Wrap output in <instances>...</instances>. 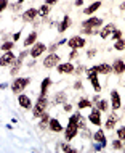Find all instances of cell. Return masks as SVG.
<instances>
[{
	"instance_id": "cell-25",
	"label": "cell",
	"mask_w": 125,
	"mask_h": 153,
	"mask_svg": "<svg viewBox=\"0 0 125 153\" xmlns=\"http://www.w3.org/2000/svg\"><path fill=\"white\" fill-rule=\"evenodd\" d=\"M79 118H80V113H74L72 116H69L68 124L69 126H77L79 127Z\"/></svg>"
},
{
	"instance_id": "cell-27",
	"label": "cell",
	"mask_w": 125,
	"mask_h": 153,
	"mask_svg": "<svg viewBox=\"0 0 125 153\" xmlns=\"http://www.w3.org/2000/svg\"><path fill=\"white\" fill-rule=\"evenodd\" d=\"M35 39H37V32H31V34L26 37V40H24V45H32L35 42Z\"/></svg>"
},
{
	"instance_id": "cell-50",
	"label": "cell",
	"mask_w": 125,
	"mask_h": 153,
	"mask_svg": "<svg viewBox=\"0 0 125 153\" xmlns=\"http://www.w3.org/2000/svg\"><path fill=\"white\" fill-rule=\"evenodd\" d=\"M19 36H21V32H16V34H13V40H18Z\"/></svg>"
},
{
	"instance_id": "cell-39",
	"label": "cell",
	"mask_w": 125,
	"mask_h": 153,
	"mask_svg": "<svg viewBox=\"0 0 125 153\" xmlns=\"http://www.w3.org/2000/svg\"><path fill=\"white\" fill-rule=\"evenodd\" d=\"M87 127V123H85V119H83V116L80 114V118H79V129H85Z\"/></svg>"
},
{
	"instance_id": "cell-46",
	"label": "cell",
	"mask_w": 125,
	"mask_h": 153,
	"mask_svg": "<svg viewBox=\"0 0 125 153\" xmlns=\"http://www.w3.org/2000/svg\"><path fill=\"white\" fill-rule=\"evenodd\" d=\"M56 2H58V0H45V3H47V5H55Z\"/></svg>"
},
{
	"instance_id": "cell-32",
	"label": "cell",
	"mask_w": 125,
	"mask_h": 153,
	"mask_svg": "<svg viewBox=\"0 0 125 153\" xmlns=\"http://www.w3.org/2000/svg\"><path fill=\"white\" fill-rule=\"evenodd\" d=\"M90 82H91V85H93V89H95V92H99L101 90V84L98 82V77H93V79H90Z\"/></svg>"
},
{
	"instance_id": "cell-38",
	"label": "cell",
	"mask_w": 125,
	"mask_h": 153,
	"mask_svg": "<svg viewBox=\"0 0 125 153\" xmlns=\"http://www.w3.org/2000/svg\"><path fill=\"white\" fill-rule=\"evenodd\" d=\"M117 135H119V139L125 140V126H122L120 129H117Z\"/></svg>"
},
{
	"instance_id": "cell-22",
	"label": "cell",
	"mask_w": 125,
	"mask_h": 153,
	"mask_svg": "<svg viewBox=\"0 0 125 153\" xmlns=\"http://www.w3.org/2000/svg\"><path fill=\"white\" fill-rule=\"evenodd\" d=\"M99 7H101V2H99V0H98V2H93L90 7L85 8V11H83V13H85V15H91V13H95Z\"/></svg>"
},
{
	"instance_id": "cell-48",
	"label": "cell",
	"mask_w": 125,
	"mask_h": 153,
	"mask_svg": "<svg viewBox=\"0 0 125 153\" xmlns=\"http://www.w3.org/2000/svg\"><path fill=\"white\" fill-rule=\"evenodd\" d=\"M99 100H101V98H99L98 95H95V97H93V103H95V105H96V103H98Z\"/></svg>"
},
{
	"instance_id": "cell-24",
	"label": "cell",
	"mask_w": 125,
	"mask_h": 153,
	"mask_svg": "<svg viewBox=\"0 0 125 153\" xmlns=\"http://www.w3.org/2000/svg\"><path fill=\"white\" fill-rule=\"evenodd\" d=\"M58 150H61V152H69V153H74V152H76V148H72L71 145H68L66 142H60V143H58Z\"/></svg>"
},
{
	"instance_id": "cell-26",
	"label": "cell",
	"mask_w": 125,
	"mask_h": 153,
	"mask_svg": "<svg viewBox=\"0 0 125 153\" xmlns=\"http://www.w3.org/2000/svg\"><path fill=\"white\" fill-rule=\"evenodd\" d=\"M40 118H42V121H40V124H39V127H40V129H43V127L47 126V123H50V114L45 111V113H42Z\"/></svg>"
},
{
	"instance_id": "cell-28",
	"label": "cell",
	"mask_w": 125,
	"mask_h": 153,
	"mask_svg": "<svg viewBox=\"0 0 125 153\" xmlns=\"http://www.w3.org/2000/svg\"><path fill=\"white\" fill-rule=\"evenodd\" d=\"M50 13V5H47V3H45V5H42L40 8H39V16H47Z\"/></svg>"
},
{
	"instance_id": "cell-31",
	"label": "cell",
	"mask_w": 125,
	"mask_h": 153,
	"mask_svg": "<svg viewBox=\"0 0 125 153\" xmlns=\"http://www.w3.org/2000/svg\"><path fill=\"white\" fill-rule=\"evenodd\" d=\"M114 48H115V50H125V39H119V40H115Z\"/></svg>"
},
{
	"instance_id": "cell-3",
	"label": "cell",
	"mask_w": 125,
	"mask_h": 153,
	"mask_svg": "<svg viewBox=\"0 0 125 153\" xmlns=\"http://www.w3.org/2000/svg\"><path fill=\"white\" fill-rule=\"evenodd\" d=\"M58 65H60V55H56V53H50V55H47V58L43 60L45 68H55Z\"/></svg>"
},
{
	"instance_id": "cell-47",
	"label": "cell",
	"mask_w": 125,
	"mask_h": 153,
	"mask_svg": "<svg viewBox=\"0 0 125 153\" xmlns=\"http://www.w3.org/2000/svg\"><path fill=\"white\" fill-rule=\"evenodd\" d=\"M71 110H72V106L69 103H64V111H71Z\"/></svg>"
},
{
	"instance_id": "cell-14",
	"label": "cell",
	"mask_w": 125,
	"mask_h": 153,
	"mask_svg": "<svg viewBox=\"0 0 125 153\" xmlns=\"http://www.w3.org/2000/svg\"><path fill=\"white\" fill-rule=\"evenodd\" d=\"M15 65V55L11 52H5L2 56V66H11Z\"/></svg>"
},
{
	"instance_id": "cell-23",
	"label": "cell",
	"mask_w": 125,
	"mask_h": 153,
	"mask_svg": "<svg viewBox=\"0 0 125 153\" xmlns=\"http://www.w3.org/2000/svg\"><path fill=\"white\" fill-rule=\"evenodd\" d=\"M66 98H68V97H66L64 92H58V94L55 95V103H56V105H64V103H66Z\"/></svg>"
},
{
	"instance_id": "cell-2",
	"label": "cell",
	"mask_w": 125,
	"mask_h": 153,
	"mask_svg": "<svg viewBox=\"0 0 125 153\" xmlns=\"http://www.w3.org/2000/svg\"><path fill=\"white\" fill-rule=\"evenodd\" d=\"M29 82H31L29 77H16V79L13 81V84H11V90H13V94L19 95L29 85Z\"/></svg>"
},
{
	"instance_id": "cell-9",
	"label": "cell",
	"mask_w": 125,
	"mask_h": 153,
	"mask_svg": "<svg viewBox=\"0 0 125 153\" xmlns=\"http://www.w3.org/2000/svg\"><path fill=\"white\" fill-rule=\"evenodd\" d=\"M120 95L117 90H111V105H112V108L114 110H119L120 108Z\"/></svg>"
},
{
	"instance_id": "cell-18",
	"label": "cell",
	"mask_w": 125,
	"mask_h": 153,
	"mask_svg": "<svg viewBox=\"0 0 125 153\" xmlns=\"http://www.w3.org/2000/svg\"><path fill=\"white\" fill-rule=\"evenodd\" d=\"M93 139H95V142H99L103 147L107 145V140H106V137H104V132H103L101 129H98L96 132H95V134H93Z\"/></svg>"
},
{
	"instance_id": "cell-42",
	"label": "cell",
	"mask_w": 125,
	"mask_h": 153,
	"mask_svg": "<svg viewBox=\"0 0 125 153\" xmlns=\"http://www.w3.org/2000/svg\"><path fill=\"white\" fill-rule=\"evenodd\" d=\"M87 55H88V58H93V56L96 55V50H93V48H91V50H88V53H87Z\"/></svg>"
},
{
	"instance_id": "cell-40",
	"label": "cell",
	"mask_w": 125,
	"mask_h": 153,
	"mask_svg": "<svg viewBox=\"0 0 125 153\" xmlns=\"http://www.w3.org/2000/svg\"><path fill=\"white\" fill-rule=\"evenodd\" d=\"M82 135H83V139H85V137H87V139H90V137H91L90 131L87 129V127H85V129H82Z\"/></svg>"
},
{
	"instance_id": "cell-34",
	"label": "cell",
	"mask_w": 125,
	"mask_h": 153,
	"mask_svg": "<svg viewBox=\"0 0 125 153\" xmlns=\"http://www.w3.org/2000/svg\"><path fill=\"white\" fill-rule=\"evenodd\" d=\"M112 148H114V150H120V148H124L122 139H119V140H112Z\"/></svg>"
},
{
	"instance_id": "cell-37",
	"label": "cell",
	"mask_w": 125,
	"mask_h": 153,
	"mask_svg": "<svg viewBox=\"0 0 125 153\" xmlns=\"http://www.w3.org/2000/svg\"><path fill=\"white\" fill-rule=\"evenodd\" d=\"M11 48H13V42H5V44L2 45V50L3 52H10Z\"/></svg>"
},
{
	"instance_id": "cell-21",
	"label": "cell",
	"mask_w": 125,
	"mask_h": 153,
	"mask_svg": "<svg viewBox=\"0 0 125 153\" xmlns=\"http://www.w3.org/2000/svg\"><path fill=\"white\" fill-rule=\"evenodd\" d=\"M69 24H71V18L66 15L64 18H62V21L60 23V26H58V31H60V32H64V31L69 27Z\"/></svg>"
},
{
	"instance_id": "cell-49",
	"label": "cell",
	"mask_w": 125,
	"mask_h": 153,
	"mask_svg": "<svg viewBox=\"0 0 125 153\" xmlns=\"http://www.w3.org/2000/svg\"><path fill=\"white\" fill-rule=\"evenodd\" d=\"M74 3H76V7H80V5H83V0H76Z\"/></svg>"
},
{
	"instance_id": "cell-54",
	"label": "cell",
	"mask_w": 125,
	"mask_h": 153,
	"mask_svg": "<svg viewBox=\"0 0 125 153\" xmlns=\"http://www.w3.org/2000/svg\"><path fill=\"white\" fill-rule=\"evenodd\" d=\"M124 85H125V84H124Z\"/></svg>"
},
{
	"instance_id": "cell-1",
	"label": "cell",
	"mask_w": 125,
	"mask_h": 153,
	"mask_svg": "<svg viewBox=\"0 0 125 153\" xmlns=\"http://www.w3.org/2000/svg\"><path fill=\"white\" fill-rule=\"evenodd\" d=\"M47 106H48V98L47 95H40L39 100H37V103L34 105V118H40L42 113H45L47 111Z\"/></svg>"
},
{
	"instance_id": "cell-7",
	"label": "cell",
	"mask_w": 125,
	"mask_h": 153,
	"mask_svg": "<svg viewBox=\"0 0 125 153\" xmlns=\"http://www.w3.org/2000/svg\"><path fill=\"white\" fill-rule=\"evenodd\" d=\"M114 31H115V24L109 23L107 26H104L103 29L99 31V37H101V39H107V37H109V36H111Z\"/></svg>"
},
{
	"instance_id": "cell-10",
	"label": "cell",
	"mask_w": 125,
	"mask_h": 153,
	"mask_svg": "<svg viewBox=\"0 0 125 153\" xmlns=\"http://www.w3.org/2000/svg\"><path fill=\"white\" fill-rule=\"evenodd\" d=\"M56 69L61 74H69V73H74V65L72 63H61L56 66Z\"/></svg>"
},
{
	"instance_id": "cell-33",
	"label": "cell",
	"mask_w": 125,
	"mask_h": 153,
	"mask_svg": "<svg viewBox=\"0 0 125 153\" xmlns=\"http://www.w3.org/2000/svg\"><path fill=\"white\" fill-rule=\"evenodd\" d=\"M99 27H87V26H83L82 27V32L83 34H96Z\"/></svg>"
},
{
	"instance_id": "cell-44",
	"label": "cell",
	"mask_w": 125,
	"mask_h": 153,
	"mask_svg": "<svg viewBox=\"0 0 125 153\" xmlns=\"http://www.w3.org/2000/svg\"><path fill=\"white\" fill-rule=\"evenodd\" d=\"M76 56H77V52H76V48H74V50H72V52L69 53V58L72 60V58H76Z\"/></svg>"
},
{
	"instance_id": "cell-13",
	"label": "cell",
	"mask_w": 125,
	"mask_h": 153,
	"mask_svg": "<svg viewBox=\"0 0 125 153\" xmlns=\"http://www.w3.org/2000/svg\"><path fill=\"white\" fill-rule=\"evenodd\" d=\"M37 15H39V10H35V8H29V10H26L23 13V19L24 21H34Z\"/></svg>"
},
{
	"instance_id": "cell-16",
	"label": "cell",
	"mask_w": 125,
	"mask_h": 153,
	"mask_svg": "<svg viewBox=\"0 0 125 153\" xmlns=\"http://www.w3.org/2000/svg\"><path fill=\"white\" fill-rule=\"evenodd\" d=\"M82 26H87V27H99V26H103V19L101 18H90V19H87Z\"/></svg>"
},
{
	"instance_id": "cell-36",
	"label": "cell",
	"mask_w": 125,
	"mask_h": 153,
	"mask_svg": "<svg viewBox=\"0 0 125 153\" xmlns=\"http://www.w3.org/2000/svg\"><path fill=\"white\" fill-rule=\"evenodd\" d=\"M112 40H119V39H122V31H119V29H115L114 32H112V37H111Z\"/></svg>"
},
{
	"instance_id": "cell-8",
	"label": "cell",
	"mask_w": 125,
	"mask_h": 153,
	"mask_svg": "<svg viewBox=\"0 0 125 153\" xmlns=\"http://www.w3.org/2000/svg\"><path fill=\"white\" fill-rule=\"evenodd\" d=\"M77 132H79V127H77V126H69V124H68V127L64 129V137H66V140H72V139L77 135Z\"/></svg>"
},
{
	"instance_id": "cell-53",
	"label": "cell",
	"mask_w": 125,
	"mask_h": 153,
	"mask_svg": "<svg viewBox=\"0 0 125 153\" xmlns=\"http://www.w3.org/2000/svg\"><path fill=\"white\" fill-rule=\"evenodd\" d=\"M124 152H125V142H124Z\"/></svg>"
},
{
	"instance_id": "cell-43",
	"label": "cell",
	"mask_w": 125,
	"mask_h": 153,
	"mask_svg": "<svg viewBox=\"0 0 125 153\" xmlns=\"http://www.w3.org/2000/svg\"><path fill=\"white\" fill-rule=\"evenodd\" d=\"M74 89H76V90H80V89H82V82L77 81L76 84H74Z\"/></svg>"
},
{
	"instance_id": "cell-4",
	"label": "cell",
	"mask_w": 125,
	"mask_h": 153,
	"mask_svg": "<svg viewBox=\"0 0 125 153\" xmlns=\"http://www.w3.org/2000/svg\"><path fill=\"white\" fill-rule=\"evenodd\" d=\"M68 44H69L71 48H82V47H85L87 40L82 39L80 36H74V37H71V39L68 40Z\"/></svg>"
},
{
	"instance_id": "cell-51",
	"label": "cell",
	"mask_w": 125,
	"mask_h": 153,
	"mask_svg": "<svg viewBox=\"0 0 125 153\" xmlns=\"http://www.w3.org/2000/svg\"><path fill=\"white\" fill-rule=\"evenodd\" d=\"M120 10H125V2L120 3Z\"/></svg>"
},
{
	"instance_id": "cell-20",
	"label": "cell",
	"mask_w": 125,
	"mask_h": 153,
	"mask_svg": "<svg viewBox=\"0 0 125 153\" xmlns=\"http://www.w3.org/2000/svg\"><path fill=\"white\" fill-rule=\"evenodd\" d=\"M50 85H51V79H50V77H45L40 84V95H47V90H48Z\"/></svg>"
},
{
	"instance_id": "cell-6",
	"label": "cell",
	"mask_w": 125,
	"mask_h": 153,
	"mask_svg": "<svg viewBox=\"0 0 125 153\" xmlns=\"http://www.w3.org/2000/svg\"><path fill=\"white\" fill-rule=\"evenodd\" d=\"M88 119H90V123L95 124V126H99V124H101V110L93 108L91 113H90V116H88Z\"/></svg>"
},
{
	"instance_id": "cell-15",
	"label": "cell",
	"mask_w": 125,
	"mask_h": 153,
	"mask_svg": "<svg viewBox=\"0 0 125 153\" xmlns=\"http://www.w3.org/2000/svg\"><path fill=\"white\" fill-rule=\"evenodd\" d=\"M112 71L115 74H124L125 73V63L124 60H115L114 65H112Z\"/></svg>"
},
{
	"instance_id": "cell-45",
	"label": "cell",
	"mask_w": 125,
	"mask_h": 153,
	"mask_svg": "<svg viewBox=\"0 0 125 153\" xmlns=\"http://www.w3.org/2000/svg\"><path fill=\"white\" fill-rule=\"evenodd\" d=\"M101 148H103V145H101V143H95V145H93V150H101Z\"/></svg>"
},
{
	"instance_id": "cell-52",
	"label": "cell",
	"mask_w": 125,
	"mask_h": 153,
	"mask_svg": "<svg viewBox=\"0 0 125 153\" xmlns=\"http://www.w3.org/2000/svg\"><path fill=\"white\" fill-rule=\"evenodd\" d=\"M18 2H19V3H23V2H24V0H18Z\"/></svg>"
},
{
	"instance_id": "cell-19",
	"label": "cell",
	"mask_w": 125,
	"mask_h": 153,
	"mask_svg": "<svg viewBox=\"0 0 125 153\" xmlns=\"http://www.w3.org/2000/svg\"><path fill=\"white\" fill-rule=\"evenodd\" d=\"M96 69L99 74H109L112 71V66L107 63H99V65H96Z\"/></svg>"
},
{
	"instance_id": "cell-30",
	"label": "cell",
	"mask_w": 125,
	"mask_h": 153,
	"mask_svg": "<svg viewBox=\"0 0 125 153\" xmlns=\"http://www.w3.org/2000/svg\"><path fill=\"white\" fill-rule=\"evenodd\" d=\"M88 106H91V102L88 100V98H80L79 100V108H88Z\"/></svg>"
},
{
	"instance_id": "cell-41",
	"label": "cell",
	"mask_w": 125,
	"mask_h": 153,
	"mask_svg": "<svg viewBox=\"0 0 125 153\" xmlns=\"http://www.w3.org/2000/svg\"><path fill=\"white\" fill-rule=\"evenodd\" d=\"M7 5H8V0H2V2H0V10H5V8H7Z\"/></svg>"
},
{
	"instance_id": "cell-35",
	"label": "cell",
	"mask_w": 125,
	"mask_h": 153,
	"mask_svg": "<svg viewBox=\"0 0 125 153\" xmlns=\"http://www.w3.org/2000/svg\"><path fill=\"white\" fill-rule=\"evenodd\" d=\"M96 108H99L101 111H106V110H107V102H106V100H99V102L96 103Z\"/></svg>"
},
{
	"instance_id": "cell-17",
	"label": "cell",
	"mask_w": 125,
	"mask_h": 153,
	"mask_svg": "<svg viewBox=\"0 0 125 153\" xmlns=\"http://www.w3.org/2000/svg\"><path fill=\"white\" fill-rule=\"evenodd\" d=\"M119 114L117 113H111V116H107V121H106V129H114V126H115V123L119 121Z\"/></svg>"
},
{
	"instance_id": "cell-29",
	"label": "cell",
	"mask_w": 125,
	"mask_h": 153,
	"mask_svg": "<svg viewBox=\"0 0 125 153\" xmlns=\"http://www.w3.org/2000/svg\"><path fill=\"white\" fill-rule=\"evenodd\" d=\"M87 76H88V79H93V77H98V69H96V66H93V68L87 69Z\"/></svg>"
},
{
	"instance_id": "cell-11",
	"label": "cell",
	"mask_w": 125,
	"mask_h": 153,
	"mask_svg": "<svg viewBox=\"0 0 125 153\" xmlns=\"http://www.w3.org/2000/svg\"><path fill=\"white\" fill-rule=\"evenodd\" d=\"M18 103L23 108H26V110H29L32 106V102H31V98L27 97V95H24V94H19L18 95Z\"/></svg>"
},
{
	"instance_id": "cell-5",
	"label": "cell",
	"mask_w": 125,
	"mask_h": 153,
	"mask_svg": "<svg viewBox=\"0 0 125 153\" xmlns=\"http://www.w3.org/2000/svg\"><path fill=\"white\" fill-rule=\"evenodd\" d=\"M47 50V47H45V44H35L34 47H32V50H29V55L32 56V58H37V56H40L42 53Z\"/></svg>"
},
{
	"instance_id": "cell-12",
	"label": "cell",
	"mask_w": 125,
	"mask_h": 153,
	"mask_svg": "<svg viewBox=\"0 0 125 153\" xmlns=\"http://www.w3.org/2000/svg\"><path fill=\"white\" fill-rule=\"evenodd\" d=\"M48 127H50V131H51V132H61V131H64V129H62V124L60 123V119H56V118L50 119Z\"/></svg>"
}]
</instances>
